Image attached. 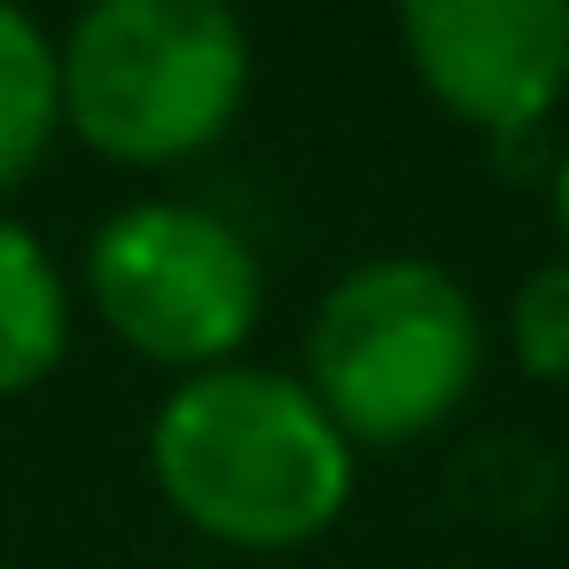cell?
Here are the masks:
<instances>
[{
  "label": "cell",
  "instance_id": "6",
  "mask_svg": "<svg viewBox=\"0 0 569 569\" xmlns=\"http://www.w3.org/2000/svg\"><path fill=\"white\" fill-rule=\"evenodd\" d=\"M71 273L40 227L0 211V398H32L71 359Z\"/></svg>",
  "mask_w": 569,
  "mask_h": 569
},
{
  "label": "cell",
  "instance_id": "1",
  "mask_svg": "<svg viewBox=\"0 0 569 569\" xmlns=\"http://www.w3.org/2000/svg\"><path fill=\"white\" fill-rule=\"evenodd\" d=\"M149 476L196 538L234 553H297L343 522L359 452L297 367L227 359L157 398Z\"/></svg>",
  "mask_w": 569,
  "mask_h": 569
},
{
  "label": "cell",
  "instance_id": "4",
  "mask_svg": "<svg viewBox=\"0 0 569 569\" xmlns=\"http://www.w3.org/2000/svg\"><path fill=\"white\" fill-rule=\"evenodd\" d=\"M79 289L94 320L164 375H203L242 359L266 312V266L250 234L227 211L180 196L110 211L87 242Z\"/></svg>",
  "mask_w": 569,
  "mask_h": 569
},
{
  "label": "cell",
  "instance_id": "7",
  "mask_svg": "<svg viewBox=\"0 0 569 569\" xmlns=\"http://www.w3.org/2000/svg\"><path fill=\"white\" fill-rule=\"evenodd\" d=\"M63 133V94H56V40L40 32V17L0 0V196H9L48 141Z\"/></svg>",
  "mask_w": 569,
  "mask_h": 569
},
{
  "label": "cell",
  "instance_id": "9",
  "mask_svg": "<svg viewBox=\"0 0 569 569\" xmlns=\"http://www.w3.org/2000/svg\"><path fill=\"white\" fill-rule=\"evenodd\" d=\"M546 211H553V234H561V258H569V149L546 172Z\"/></svg>",
  "mask_w": 569,
  "mask_h": 569
},
{
  "label": "cell",
  "instance_id": "8",
  "mask_svg": "<svg viewBox=\"0 0 569 569\" xmlns=\"http://www.w3.org/2000/svg\"><path fill=\"white\" fill-rule=\"evenodd\" d=\"M507 351L530 382L569 390V258H546L507 297Z\"/></svg>",
  "mask_w": 569,
  "mask_h": 569
},
{
  "label": "cell",
  "instance_id": "5",
  "mask_svg": "<svg viewBox=\"0 0 569 569\" xmlns=\"http://www.w3.org/2000/svg\"><path fill=\"white\" fill-rule=\"evenodd\" d=\"M398 40L421 94L491 141L538 133L569 94V0H406Z\"/></svg>",
  "mask_w": 569,
  "mask_h": 569
},
{
  "label": "cell",
  "instance_id": "3",
  "mask_svg": "<svg viewBox=\"0 0 569 569\" xmlns=\"http://www.w3.org/2000/svg\"><path fill=\"white\" fill-rule=\"evenodd\" d=\"M250 24L219 0H94L56 40L63 133L133 172L219 149L250 102Z\"/></svg>",
  "mask_w": 569,
  "mask_h": 569
},
{
  "label": "cell",
  "instance_id": "2",
  "mask_svg": "<svg viewBox=\"0 0 569 569\" xmlns=\"http://www.w3.org/2000/svg\"><path fill=\"white\" fill-rule=\"evenodd\" d=\"M483 351L491 336L468 281L421 250H382L320 289L297 382L328 406L351 452H398L476 398Z\"/></svg>",
  "mask_w": 569,
  "mask_h": 569
}]
</instances>
